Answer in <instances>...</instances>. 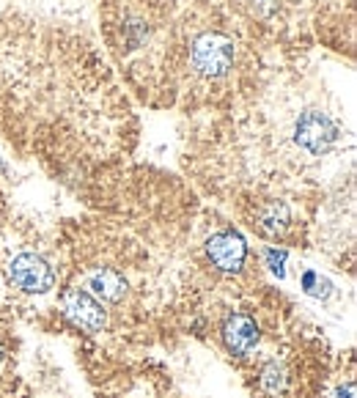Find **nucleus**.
Segmentation results:
<instances>
[{"mask_svg":"<svg viewBox=\"0 0 357 398\" xmlns=\"http://www.w3.org/2000/svg\"><path fill=\"white\" fill-rule=\"evenodd\" d=\"M8 280L25 294H44L55 286V270L36 253H20L8 264Z\"/></svg>","mask_w":357,"mask_h":398,"instance_id":"nucleus-1","label":"nucleus"},{"mask_svg":"<svg viewBox=\"0 0 357 398\" xmlns=\"http://www.w3.org/2000/svg\"><path fill=\"white\" fill-rule=\"evenodd\" d=\"M63 313L83 332H102L104 324H107V313H104L102 302L97 297H91L85 289H69L63 294Z\"/></svg>","mask_w":357,"mask_h":398,"instance_id":"nucleus-2","label":"nucleus"},{"mask_svg":"<svg viewBox=\"0 0 357 398\" xmlns=\"http://www.w3.org/2000/svg\"><path fill=\"white\" fill-rule=\"evenodd\" d=\"M206 255H209V261H212L214 270L234 275L245 267L248 245H245V239L236 231H217L206 242Z\"/></svg>","mask_w":357,"mask_h":398,"instance_id":"nucleus-3","label":"nucleus"},{"mask_svg":"<svg viewBox=\"0 0 357 398\" xmlns=\"http://www.w3.org/2000/svg\"><path fill=\"white\" fill-rule=\"evenodd\" d=\"M223 344L234 357L250 354L258 344V324L248 313H231L223 324Z\"/></svg>","mask_w":357,"mask_h":398,"instance_id":"nucleus-4","label":"nucleus"},{"mask_svg":"<svg viewBox=\"0 0 357 398\" xmlns=\"http://www.w3.org/2000/svg\"><path fill=\"white\" fill-rule=\"evenodd\" d=\"M91 297H97L99 302H110V305H119L121 299L127 297L129 283L127 277L113 270V267H99L94 270L91 277H88V289H85Z\"/></svg>","mask_w":357,"mask_h":398,"instance_id":"nucleus-5","label":"nucleus"},{"mask_svg":"<svg viewBox=\"0 0 357 398\" xmlns=\"http://www.w3.org/2000/svg\"><path fill=\"white\" fill-rule=\"evenodd\" d=\"M255 228L264 234V236H270V239H278L283 236L289 228H291V212H289V206L283 203V200H264L258 209H255Z\"/></svg>","mask_w":357,"mask_h":398,"instance_id":"nucleus-6","label":"nucleus"},{"mask_svg":"<svg viewBox=\"0 0 357 398\" xmlns=\"http://www.w3.org/2000/svg\"><path fill=\"white\" fill-rule=\"evenodd\" d=\"M261 387H264V393H270V396H278L283 393V387H286V373L278 363H270L264 371H261Z\"/></svg>","mask_w":357,"mask_h":398,"instance_id":"nucleus-7","label":"nucleus"},{"mask_svg":"<svg viewBox=\"0 0 357 398\" xmlns=\"http://www.w3.org/2000/svg\"><path fill=\"white\" fill-rule=\"evenodd\" d=\"M335 398H355V387H352V385H346V387H341V390L335 393Z\"/></svg>","mask_w":357,"mask_h":398,"instance_id":"nucleus-8","label":"nucleus"},{"mask_svg":"<svg viewBox=\"0 0 357 398\" xmlns=\"http://www.w3.org/2000/svg\"><path fill=\"white\" fill-rule=\"evenodd\" d=\"M0 360H3V346H0Z\"/></svg>","mask_w":357,"mask_h":398,"instance_id":"nucleus-9","label":"nucleus"}]
</instances>
